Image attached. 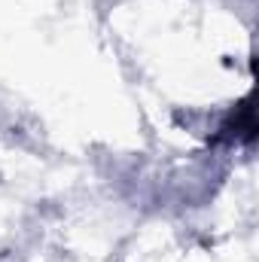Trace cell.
Instances as JSON below:
<instances>
[{
	"instance_id": "1",
	"label": "cell",
	"mask_w": 259,
	"mask_h": 262,
	"mask_svg": "<svg viewBox=\"0 0 259 262\" xmlns=\"http://www.w3.org/2000/svg\"><path fill=\"white\" fill-rule=\"evenodd\" d=\"M223 137H241V140H253L256 137V116H253V95H247L235 110H232V116L226 119V125L220 128L217 134V140H223Z\"/></svg>"
}]
</instances>
